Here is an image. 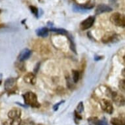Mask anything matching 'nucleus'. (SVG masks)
<instances>
[{
  "mask_svg": "<svg viewBox=\"0 0 125 125\" xmlns=\"http://www.w3.org/2000/svg\"><path fill=\"white\" fill-rule=\"evenodd\" d=\"M26 105L38 108L40 107V104L37 100V97L35 93L32 92H28L22 95Z\"/></svg>",
  "mask_w": 125,
  "mask_h": 125,
  "instance_id": "f257e3e1",
  "label": "nucleus"
},
{
  "mask_svg": "<svg viewBox=\"0 0 125 125\" xmlns=\"http://www.w3.org/2000/svg\"><path fill=\"white\" fill-rule=\"evenodd\" d=\"M111 22L116 26L125 28V15L120 12H115L110 17Z\"/></svg>",
  "mask_w": 125,
  "mask_h": 125,
  "instance_id": "f03ea898",
  "label": "nucleus"
},
{
  "mask_svg": "<svg viewBox=\"0 0 125 125\" xmlns=\"http://www.w3.org/2000/svg\"><path fill=\"white\" fill-rule=\"evenodd\" d=\"M110 98L117 106L122 107L125 105V97L123 95L119 94L118 92L112 91Z\"/></svg>",
  "mask_w": 125,
  "mask_h": 125,
  "instance_id": "7ed1b4c3",
  "label": "nucleus"
},
{
  "mask_svg": "<svg viewBox=\"0 0 125 125\" xmlns=\"http://www.w3.org/2000/svg\"><path fill=\"white\" fill-rule=\"evenodd\" d=\"M119 36L118 34H117L113 31H110L107 33L105 35L103 36L102 38V41L104 43H114L117 42L119 40Z\"/></svg>",
  "mask_w": 125,
  "mask_h": 125,
  "instance_id": "20e7f679",
  "label": "nucleus"
},
{
  "mask_svg": "<svg viewBox=\"0 0 125 125\" xmlns=\"http://www.w3.org/2000/svg\"><path fill=\"white\" fill-rule=\"evenodd\" d=\"M101 108L103 111L108 114H112L113 112V107L111 102L107 99H102L100 100Z\"/></svg>",
  "mask_w": 125,
  "mask_h": 125,
  "instance_id": "39448f33",
  "label": "nucleus"
},
{
  "mask_svg": "<svg viewBox=\"0 0 125 125\" xmlns=\"http://www.w3.org/2000/svg\"><path fill=\"white\" fill-rule=\"evenodd\" d=\"M95 22V17L93 16H90V17L86 18L85 20L81 22L80 24V28L82 30H88L92 26V25L94 24Z\"/></svg>",
  "mask_w": 125,
  "mask_h": 125,
  "instance_id": "423d86ee",
  "label": "nucleus"
},
{
  "mask_svg": "<svg viewBox=\"0 0 125 125\" xmlns=\"http://www.w3.org/2000/svg\"><path fill=\"white\" fill-rule=\"evenodd\" d=\"M16 83L17 79L14 78H8L5 81V89L6 91L11 92L12 90H14V86H16Z\"/></svg>",
  "mask_w": 125,
  "mask_h": 125,
  "instance_id": "0eeeda50",
  "label": "nucleus"
},
{
  "mask_svg": "<svg viewBox=\"0 0 125 125\" xmlns=\"http://www.w3.org/2000/svg\"><path fill=\"white\" fill-rule=\"evenodd\" d=\"M112 8L105 4H100L95 10V14L96 15L101 14L105 12H109L112 11Z\"/></svg>",
  "mask_w": 125,
  "mask_h": 125,
  "instance_id": "6e6552de",
  "label": "nucleus"
},
{
  "mask_svg": "<svg viewBox=\"0 0 125 125\" xmlns=\"http://www.w3.org/2000/svg\"><path fill=\"white\" fill-rule=\"evenodd\" d=\"M112 125H125V115L121 114L119 117L112 118L111 120Z\"/></svg>",
  "mask_w": 125,
  "mask_h": 125,
  "instance_id": "1a4fd4ad",
  "label": "nucleus"
},
{
  "mask_svg": "<svg viewBox=\"0 0 125 125\" xmlns=\"http://www.w3.org/2000/svg\"><path fill=\"white\" fill-rule=\"evenodd\" d=\"M21 117V110L20 109L14 108L9 111L8 117L10 119H20Z\"/></svg>",
  "mask_w": 125,
  "mask_h": 125,
  "instance_id": "9d476101",
  "label": "nucleus"
},
{
  "mask_svg": "<svg viewBox=\"0 0 125 125\" xmlns=\"http://www.w3.org/2000/svg\"><path fill=\"white\" fill-rule=\"evenodd\" d=\"M31 54V51L28 49H24L20 52L18 59L20 62H24L26 60L28 59Z\"/></svg>",
  "mask_w": 125,
  "mask_h": 125,
  "instance_id": "9b49d317",
  "label": "nucleus"
},
{
  "mask_svg": "<svg viewBox=\"0 0 125 125\" xmlns=\"http://www.w3.org/2000/svg\"><path fill=\"white\" fill-rule=\"evenodd\" d=\"M24 81L28 84H35L36 83V77L33 73H28L24 76Z\"/></svg>",
  "mask_w": 125,
  "mask_h": 125,
  "instance_id": "f8f14e48",
  "label": "nucleus"
},
{
  "mask_svg": "<svg viewBox=\"0 0 125 125\" xmlns=\"http://www.w3.org/2000/svg\"><path fill=\"white\" fill-rule=\"evenodd\" d=\"M88 121L91 124L95 125H109L105 119H98L96 117H90L88 119Z\"/></svg>",
  "mask_w": 125,
  "mask_h": 125,
  "instance_id": "ddd939ff",
  "label": "nucleus"
},
{
  "mask_svg": "<svg viewBox=\"0 0 125 125\" xmlns=\"http://www.w3.org/2000/svg\"><path fill=\"white\" fill-rule=\"evenodd\" d=\"M49 29L45 27H43V28H39L36 30V34L39 37H46L49 35Z\"/></svg>",
  "mask_w": 125,
  "mask_h": 125,
  "instance_id": "4468645a",
  "label": "nucleus"
},
{
  "mask_svg": "<svg viewBox=\"0 0 125 125\" xmlns=\"http://www.w3.org/2000/svg\"><path fill=\"white\" fill-rule=\"evenodd\" d=\"M21 125V119H9L7 121H5L3 123V125Z\"/></svg>",
  "mask_w": 125,
  "mask_h": 125,
  "instance_id": "2eb2a0df",
  "label": "nucleus"
},
{
  "mask_svg": "<svg viewBox=\"0 0 125 125\" xmlns=\"http://www.w3.org/2000/svg\"><path fill=\"white\" fill-rule=\"evenodd\" d=\"M51 31H53V32L59 33V34H62V35H68V31L62 28H52L51 29Z\"/></svg>",
  "mask_w": 125,
  "mask_h": 125,
  "instance_id": "dca6fc26",
  "label": "nucleus"
},
{
  "mask_svg": "<svg viewBox=\"0 0 125 125\" xmlns=\"http://www.w3.org/2000/svg\"><path fill=\"white\" fill-rule=\"evenodd\" d=\"M72 75H73V81L75 83H77L79 79V72L77 70H72Z\"/></svg>",
  "mask_w": 125,
  "mask_h": 125,
  "instance_id": "f3484780",
  "label": "nucleus"
},
{
  "mask_svg": "<svg viewBox=\"0 0 125 125\" xmlns=\"http://www.w3.org/2000/svg\"><path fill=\"white\" fill-rule=\"evenodd\" d=\"M29 8L30 9L31 12H32L33 14H34V16L35 17H38V15H39V10H38V9L35 6H33V5H31V6L29 7Z\"/></svg>",
  "mask_w": 125,
  "mask_h": 125,
  "instance_id": "a211bd4d",
  "label": "nucleus"
},
{
  "mask_svg": "<svg viewBox=\"0 0 125 125\" xmlns=\"http://www.w3.org/2000/svg\"><path fill=\"white\" fill-rule=\"evenodd\" d=\"M119 88L121 91L125 93V79L120 80L119 82Z\"/></svg>",
  "mask_w": 125,
  "mask_h": 125,
  "instance_id": "6ab92c4d",
  "label": "nucleus"
},
{
  "mask_svg": "<svg viewBox=\"0 0 125 125\" xmlns=\"http://www.w3.org/2000/svg\"><path fill=\"white\" fill-rule=\"evenodd\" d=\"M84 110V105H83V103L82 102L79 103L77 107V111L79 113H81Z\"/></svg>",
  "mask_w": 125,
  "mask_h": 125,
  "instance_id": "aec40b11",
  "label": "nucleus"
},
{
  "mask_svg": "<svg viewBox=\"0 0 125 125\" xmlns=\"http://www.w3.org/2000/svg\"><path fill=\"white\" fill-rule=\"evenodd\" d=\"M21 125H34L33 123H32L31 121H24Z\"/></svg>",
  "mask_w": 125,
  "mask_h": 125,
  "instance_id": "412c9836",
  "label": "nucleus"
},
{
  "mask_svg": "<svg viewBox=\"0 0 125 125\" xmlns=\"http://www.w3.org/2000/svg\"><path fill=\"white\" fill-rule=\"evenodd\" d=\"M74 114H75V119H78V120H79V119H82V117H81L80 115H79V113H78L77 111H74Z\"/></svg>",
  "mask_w": 125,
  "mask_h": 125,
  "instance_id": "4be33fe9",
  "label": "nucleus"
},
{
  "mask_svg": "<svg viewBox=\"0 0 125 125\" xmlns=\"http://www.w3.org/2000/svg\"><path fill=\"white\" fill-rule=\"evenodd\" d=\"M64 102V101H62V102H60L58 103V104H56V105H54L53 106V109L54 111H56V110H58V107H59V105H60V104H62V103Z\"/></svg>",
  "mask_w": 125,
  "mask_h": 125,
  "instance_id": "5701e85b",
  "label": "nucleus"
},
{
  "mask_svg": "<svg viewBox=\"0 0 125 125\" xmlns=\"http://www.w3.org/2000/svg\"><path fill=\"white\" fill-rule=\"evenodd\" d=\"M109 1L113 5L116 4V3H117V0H109Z\"/></svg>",
  "mask_w": 125,
  "mask_h": 125,
  "instance_id": "b1692460",
  "label": "nucleus"
},
{
  "mask_svg": "<svg viewBox=\"0 0 125 125\" xmlns=\"http://www.w3.org/2000/svg\"><path fill=\"white\" fill-rule=\"evenodd\" d=\"M98 58H97V56H96V57L94 58V60H96V61H98V60H100L102 59L103 57L102 56H98Z\"/></svg>",
  "mask_w": 125,
  "mask_h": 125,
  "instance_id": "393cba45",
  "label": "nucleus"
},
{
  "mask_svg": "<svg viewBox=\"0 0 125 125\" xmlns=\"http://www.w3.org/2000/svg\"><path fill=\"white\" fill-rule=\"evenodd\" d=\"M122 75L125 78V69H123V71H122Z\"/></svg>",
  "mask_w": 125,
  "mask_h": 125,
  "instance_id": "a878e982",
  "label": "nucleus"
},
{
  "mask_svg": "<svg viewBox=\"0 0 125 125\" xmlns=\"http://www.w3.org/2000/svg\"><path fill=\"white\" fill-rule=\"evenodd\" d=\"M123 61H124V63H125V56H123Z\"/></svg>",
  "mask_w": 125,
  "mask_h": 125,
  "instance_id": "bb28decb",
  "label": "nucleus"
},
{
  "mask_svg": "<svg viewBox=\"0 0 125 125\" xmlns=\"http://www.w3.org/2000/svg\"><path fill=\"white\" fill-rule=\"evenodd\" d=\"M1 81H0V84H1Z\"/></svg>",
  "mask_w": 125,
  "mask_h": 125,
  "instance_id": "cd10ccee",
  "label": "nucleus"
},
{
  "mask_svg": "<svg viewBox=\"0 0 125 125\" xmlns=\"http://www.w3.org/2000/svg\"></svg>",
  "mask_w": 125,
  "mask_h": 125,
  "instance_id": "c85d7f7f",
  "label": "nucleus"
}]
</instances>
